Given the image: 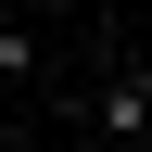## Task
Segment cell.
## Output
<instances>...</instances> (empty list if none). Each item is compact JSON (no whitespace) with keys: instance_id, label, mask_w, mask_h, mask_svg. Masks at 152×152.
<instances>
[{"instance_id":"6da1fadb","label":"cell","mask_w":152,"mask_h":152,"mask_svg":"<svg viewBox=\"0 0 152 152\" xmlns=\"http://www.w3.org/2000/svg\"><path fill=\"white\" fill-rule=\"evenodd\" d=\"M152 140V114H140V89H102V152H140Z\"/></svg>"},{"instance_id":"7a4b0ae2","label":"cell","mask_w":152,"mask_h":152,"mask_svg":"<svg viewBox=\"0 0 152 152\" xmlns=\"http://www.w3.org/2000/svg\"><path fill=\"white\" fill-rule=\"evenodd\" d=\"M0 76H38V38L26 26H0Z\"/></svg>"},{"instance_id":"3957f363","label":"cell","mask_w":152,"mask_h":152,"mask_svg":"<svg viewBox=\"0 0 152 152\" xmlns=\"http://www.w3.org/2000/svg\"><path fill=\"white\" fill-rule=\"evenodd\" d=\"M127 89H140V114H152V64H140V76H127Z\"/></svg>"}]
</instances>
